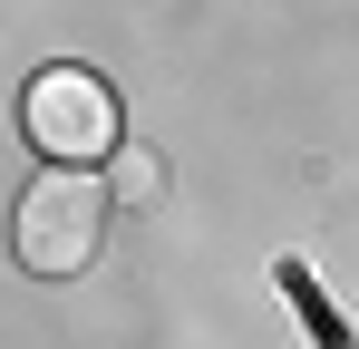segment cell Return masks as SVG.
I'll return each mask as SVG.
<instances>
[{
    "mask_svg": "<svg viewBox=\"0 0 359 349\" xmlns=\"http://www.w3.org/2000/svg\"><path fill=\"white\" fill-rule=\"evenodd\" d=\"M20 126H29V146L49 156V165H107L117 156V88L97 78V68H39L29 78V97H20Z\"/></svg>",
    "mask_w": 359,
    "mask_h": 349,
    "instance_id": "cell-2",
    "label": "cell"
},
{
    "mask_svg": "<svg viewBox=\"0 0 359 349\" xmlns=\"http://www.w3.org/2000/svg\"><path fill=\"white\" fill-rule=\"evenodd\" d=\"M107 194H117V204H165V165H156L146 146H117V174H107Z\"/></svg>",
    "mask_w": 359,
    "mask_h": 349,
    "instance_id": "cell-3",
    "label": "cell"
},
{
    "mask_svg": "<svg viewBox=\"0 0 359 349\" xmlns=\"http://www.w3.org/2000/svg\"><path fill=\"white\" fill-rule=\"evenodd\" d=\"M107 214H117V194H107L97 174L49 165L29 194H20V214H10V242H20V262H29L39 282H68V272H88V262H97V242H107Z\"/></svg>",
    "mask_w": 359,
    "mask_h": 349,
    "instance_id": "cell-1",
    "label": "cell"
}]
</instances>
